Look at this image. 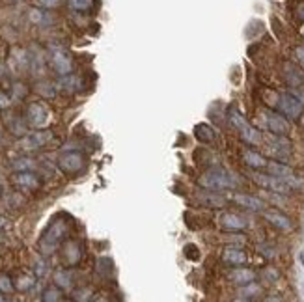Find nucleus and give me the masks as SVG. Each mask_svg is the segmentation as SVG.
Masks as SVG:
<instances>
[{
	"label": "nucleus",
	"instance_id": "f257e3e1",
	"mask_svg": "<svg viewBox=\"0 0 304 302\" xmlns=\"http://www.w3.org/2000/svg\"><path fill=\"white\" fill-rule=\"evenodd\" d=\"M230 119H232L233 127L237 129L239 134H241V138H243L245 142H248V144H252V145H258V144L263 142L261 132L256 131V129H254V127H252V125L243 118V114H241L237 108H230Z\"/></svg>",
	"mask_w": 304,
	"mask_h": 302
},
{
	"label": "nucleus",
	"instance_id": "f03ea898",
	"mask_svg": "<svg viewBox=\"0 0 304 302\" xmlns=\"http://www.w3.org/2000/svg\"><path fill=\"white\" fill-rule=\"evenodd\" d=\"M66 231H67V228L62 220H56V222L51 224V228L45 231V235L41 237V241H40L41 254H45V256L53 254L54 250L60 246L62 239H64V235H66Z\"/></svg>",
	"mask_w": 304,
	"mask_h": 302
},
{
	"label": "nucleus",
	"instance_id": "7ed1b4c3",
	"mask_svg": "<svg viewBox=\"0 0 304 302\" xmlns=\"http://www.w3.org/2000/svg\"><path fill=\"white\" fill-rule=\"evenodd\" d=\"M200 185L207 191H222V189L235 187V179L224 170H211L200 179Z\"/></svg>",
	"mask_w": 304,
	"mask_h": 302
},
{
	"label": "nucleus",
	"instance_id": "20e7f679",
	"mask_svg": "<svg viewBox=\"0 0 304 302\" xmlns=\"http://www.w3.org/2000/svg\"><path fill=\"white\" fill-rule=\"evenodd\" d=\"M252 179L256 181L258 185L265 187V189H269V191L276 192V194H284V192H289L291 187L289 183L282 178H276V176H272V174H258V172H254L252 174Z\"/></svg>",
	"mask_w": 304,
	"mask_h": 302
},
{
	"label": "nucleus",
	"instance_id": "39448f33",
	"mask_svg": "<svg viewBox=\"0 0 304 302\" xmlns=\"http://www.w3.org/2000/svg\"><path fill=\"white\" fill-rule=\"evenodd\" d=\"M84 163H86V159L82 153L79 151H69V153H64L62 157L58 159V168L64 174H77L84 168Z\"/></svg>",
	"mask_w": 304,
	"mask_h": 302
},
{
	"label": "nucleus",
	"instance_id": "423d86ee",
	"mask_svg": "<svg viewBox=\"0 0 304 302\" xmlns=\"http://www.w3.org/2000/svg\"><path fill=\"white\" fill-rule=\"evenodd\" d=\"M278 106H280L282 114H285V116L291 119L300 118V114H302V110H304L302 101L298 97H295L293 93H284V95H280Z\"/></svg>",
	"mask_w": 304,
	"mask_h": 302
},
{
	"label": "nucleus",
	"instance_id": "0eeeda50",
	"mask_svg": "<svg viewBox=\"0 0 304 302\" xmlns=\"http://www.w3.org/2000/svg\"><path fill=\"white\" fill-rule=\"evenodd\" d=\"M27 119L28 123L34 125V127H45L51 119V114L41 103H32L27 110Z\"/></svg>",
	"mask_w": 304,
	"mask_h": 302
},
{
	"label": "nucleus",
	"instance_id": "6e6552de",
	"mask_svg": "<svg viewBox=\"0 0 304 302\" xmlns=\"http://www.w3.org/2000/svg\"><path fill=\"white\" fill-rule=\"evenodd\" d=\"M51 140H53V134L49 131H36L21 140V147L23 149H40V147L49 144Z\"/></svg>",
	"mask_w": 304,
	"mask_h": 302
},
{
	"label": "nucleus",
	"instance_id": "1a4fd4ad",
	"mask_svg": "<svg viewBox=\"0 0 304 302\" xmlns=\"http://www.w3.org/2000/svg\"><path fill=\"white\" fill-rule=\"evenodd\" d=\"M267 127H269V131L272 134H287L289 131V123H287V119L284 116H280L276 112H269L267 114Z\"/></svg>",
	"mask_w": 304,
	"mask_h": 302
},
{
	"label": "nucleus",
	"instance_id": "9d476101",
	"mask_svg": "<svg viewBox=\"0 0 304 302\" xmlns=\"http://www.w3.org/2000/svg\"><path fill=\"white\" fill-rule=\"evenodd\" d=\"M222 261L226 265H232V267H241L248 261V257L241 248H226L224 254H222Z\"/></svg>",
	"mask_w": 304,
	"mask_h": 302
},
{
	"label": "nucleus",
	"instance_id": "9b49d317",
	"mask_svg": "<svg viewBox=\"0 0 304 302\" xmlns=\"http://www.w3.org/2000/svg\"><path fill=\"white\" fill-rule=\"evenodd\" d=\"M233 202L239 204L241 207L245 209H250V211H263L265 209V204L256 196H248V194H233Z\"/></svg>",
	"mask_w": 304,
	"mask_h": 302
},
{
	"label": "nucleus",
	"instance_id": "f8f14e48",
	"mask_svg": "<svg viewBox=\"0 0 304 302\" xmlns=\"http://www.w3.org/2000/svg\"><path fill=\"white\" fill-rule=\"evenodd\" d=\"M218 220L226 230H243V228H246V220L235 215V213H224V215H220Z\"/></svg>",
	"mask_w": 304,
	"mask_h": 302
},
{
	"label": "nucleus",
	"instance_id": "ddd939ff",
	"mask_svg": "<svg viewBox=\"0 0 304 302\" xmlns=\"http://www.w3.org/2000/svg\"><path fill=\"white\" fill-rule=\"evenodd\" d=\"M53 67L60 73V75H69V73H71V69H73L69 56H67L66 53H62V51H54Z\"/></svg>",
	"mask_w": 304,
	"mask_h": 302
},
{
	"label": "nucleus",
	"instance_id": "4468645a",
	"mask_svg": "<svg viewBox=\"0 0 304 302\" xmlns=\"http://www.w3.org/2000/svg\"><path fill=\"white\" fill-rule=\"evenodd\" d=\"M263 213V217L269 220V222L272 224V226H276V228H280V230H289L291 228V220L285 215H282V213H278V211H261Z\"/></svg>",
	"mask_w": 304,
	"mask_h": 302
},
{
	"label": "nucleus",
	"instance_id": "2eb2a0df",
	"mask_svg": "<svg viewBox=\"0 0 304 302\" xmlns=\"http://www.w3.org/2000/svg\"><path fill=\"white\" fill-rule=\"evenodd\" d=\"M15 185H19V187H23V189H38V185H40V181H38V178L34 176L32 172H17L14 178Z\"/></svg>",
	"mask_w": 304,
	"mask_h": 302
},
{
	"label": "nucleus",
	"instance_id": "dca6fc26",
	"mask_svg": "<svg viewBox=\"0 0 304 302\" xmlns=\"http://www.w3.org/2000/svg\"><path fill=\"white\" fill-rule=\"evenodd\" d=\"M254 278H256V274H254V270L250 269H237L233 270L232 274H230V280L235 283H241V285H248L250 282H254Z\"/></svg>",
	"mask_w": 304,
	"mask_h": 302
},
{
	"label": "nucleus",
	"instance_id": "f3484780",
	"mask_svg": "<svg viewBox=\"0 0 304 302\" xmlns=\"http://www.w3.org/2000/svg\"><path fill=\"white\" fill-rule=\"evenodd\" d=\"M245 163L248 166H252V168H267V165H269L261 153L252 151V149L245 151Z\"/></svg>",
	"mask_w": 304,
	"mask_h": 302
},
{
	"label": "nucleus",
	"instance_id": "a211bd4d",
	"mask_svg": "<svg viewBox=\"0 0 304 302\" xmlns=\"http://www.w3.org/2000/svg\"><path fill=\"white\" fill-rule=\"evenodd\" d=\"M267 168H269V172H271L272 176H276V178H282V179H287L293 176V172H291L289 166H284V165H280V163H269L267 165Z\"/></svg>",
	"mask_w": 304,
	"mask_h": 302
},
{
	"label": "nucleus",
	"instance_id": "6ab92c4d",
	"mask_svg": "<svg viewBox=\"0 0 304 302\" xmlns=\"http://www.w3.org/2000/svg\"><path fill=\"white\" fill-rule=\"evenodd\" d=\"M60 88L66 90V92H77L80 88V80L77 77H73L71 73L69 75H62V80H60Z\"/></svg>",
	"mask_w": 304,
	"mask_h": 302
},
{
	"label": "nucleus",
	"instance_id": "aec40b11",
	"mask_svg": "<svg viewBox=\"0 0 304 302\" xmlns=\"http://www.w3.org/2000/svg\"><path fill=\"white\" fill-rule=\"evenodd\" d=\"M194 132H196V138H198L200 142H211L213 138H215V132H213V129L209 127V125H205V123L196 125Z\"/></svg>",
	"mask_w": 304,
	"mask_h": 302
},
{
	"label": "nucleus",
	"instance_id": "412c9836",
	"mask_svg": "<svg viewBox=\"0 0 304 302\" xmlns=\"http://www.w3.org/2000/svg\"><path fill=\"white\" fill-rule=\"evenodd\" d=\"M71 278H73V276H71V272H69V270H58V272L54 274L56 285H60V287H66V289L73 283Z\"/></svg>",
	"mask_w": 304,
	"mask_h": 302
},
{
	"label": "nucleus",
	"instance_id": "4be33fe9",
	"mask_svg": "<svg viewBox=\"0 0 304 302\" xmlns=\"http://www.w3.org/2000/svg\"><path fill=\"white\" fill-rule=\"evenodd\" d=\"M80 246H79V243H69L67 244V250H66V257H67V261L71 263H77L79 261V257H80V254H82V252H80Z\"/></svg>",
	"mask_w": 304,
	"mask_h": 302
},
{
	"label": "nucleus",
	"instance_id": "5701e85b",
	"mask_svg": "<svg viewBox=\"0 0 304 302\" xmlns=\"http://www.w3.org/2000/svg\"><path fill=\"white\" fill-rule=\"evenodd\" d=\"M69 6L77 12H86L93 6V0H69Z\"/></svg>",
	"mask_w": 304,
	"mask_h": 302
},
{
	"label": "nucleus",
	"instance_id": "b1692460",
	"mask_svg": "<svg viewBox=\"0 0 304 302\" xmlns=\"http://www.w3.org/2000/svg\"><path fill=\"white\" fill-rule=\"evenodd\" d=\"M14 168L19 172H28V170H34V163L32 159H17L14 163Z\"/></svg>",
	"mask_w": 304,
	"mask_h": 302
},
{
	"label": "nucleus",
	"instance_id": "393cba45",
	"mask_svg": "<svg viewBox=\"0 0 304 302\" xmlns=\"http://www.w3.org/2000/svg\"><path fill=\"white\" fill-rule=\"evenodd\" d=\"M261 289L258 287V285H254V282L248 283V287H243L241 291H239V295H241V298H252V296H256V293H259Z\"/></svg>",
	"mask_w": 304,
	"mask_h": 302
},
{
	"label": "nucleus",
	"instance_id": "a878e982",
	"mask_svg": "<svg viewBox=\"0 0 304 302\" xmlns=\"http://www.w3.org/2000/svg\"><path fill=\"white\" fill-rule=\"evenodd\" d=\"M41 298L45 302L60 300V298H62V293H60V289H56V287H49V289H45V293H43Z\"/></svg>",
	"mask_w": 304,
	"mask_h": 302
},
{
	"label": "nucleus",
	"instance_id": "bb28decb",
	"mask_svg": "<svg viewBox=\"0 0 304 302\" xmlns=\"http://www.w3.org/2000/svg\"><path fill=\"white\" fill-rule=\"evenodd\" d=\"M30 21L36 23V25H45L47 21H49V17L43 12H40V10H32L30 12Z\"/></svg>",
	"mask_w": 304,
	"mask_h": 302
},
{
	"label": "nucleus",
	"instance_id": "cd10ccee",
	"mask_svg": "<svg viewBox=\"0 0 304 302\" xmlns=\"http://www.w3.org/2000/svg\"><path fill=\"white\" fill-rule=\"evenodd\" d=\"M202 200H204L207 205H211V207H222V205H224V200L220 196H204Z\"/></svg>",
	"mask_w": 304,
	"mask_h": 302
},
{
	"label": "nucleus",
	"instance_id": "c85d7f7f",
	"mask_svg": "<svg viewBox=\"0 0 304 302\" xmlns=\"http://www.w3.org/2000/svg\"><path fill=\"white\" fill-rule=\"evenodd\" d=\"M36 4L40 8H45V10H51V8H56L60 4V0H36Z\"/></svg>",
	"mask_w": 304,
	"mask_h": 302
},
{
	"label": "nucleus",
	"instance_id": "c756f323",
	"mask_svg": "<svg viewBox=\"0 0 304 302\" xmlns=\"http://www.w3.org/2000/svg\"><path fill=\"white\" fill-rule=\"evenodd\" d=\"M12 289H14V285H12V282H10V278H8V276H2V278H0V291L10 293Z\"/></svg>",
	"mask_w": 304,
	"mask_h": 302
},
{
	"label": "nucleus",
	"instance_id": "7c9ffc66",
	"mask_svg": "<svg viewBox=\"0 0 304 302\" xmlns=\"http://www.w3.org/2000/svg\"><path fill=\"white\" fill-rule=\"evenodd\" d=\"M12 132H15V134H23V132H25V123H21V121L12 123Z\"/></svg>",
	"mask_w": 304,
	"mask_h": 302
},
{
	"label": "nucleus",
	"instance_id": "2f4dec72",
	"mask_svg": "<svg viewBox=\"0 0 304 302\" xmlns=\"http://www.w3.org/2000/svg\"><path fill=\"white\" fill-rule=\"evenodd\" d=\"M90 293H92L90 289H86V291H77V293H75V298H77V300H88V298H90Z\"/></svg>",
	"mask_w": 304,
	"mask_h": 302
},
{
	"label": "nucleus",
	"instance_id": "473e14b6",
	"mask_svg": "<svg viewBox=\"0 0 304 302\" xmlns=\"http://www.w3.org/2000/svg\"><path fill=\"white\" fill-rule=\"evenodd\" d=\"M34 283L32 278H21L19 280V289H28Z\"/></svg>",
	"mask_w": 304,
	"mask_h": 302
},
{
	"label": "nucleus",
	"instance_id": "72a5a7b5",
	"mask_svg": "<svg viewBox=\"0 0 304 302\" xmlns=\"http://www.w3.org/2000/svg\"><path fill=\"white\" fill-rule=\"evenodd\" d=\"M10 105V97L4 95V93H0V108H6Z\"/></svg>",
	"mask_w": 304,
	"mask_h": 302
},
{
	"label": "nucleus",
	"instance_id": "f704fd0d",
	"mask_svg": "<svg viewBox=\"0 0 304 302\" xmlns=\"http://www.w3.org/2000/svg\"><path fill=\"white\" fill-rule=\"evenodd\" d=\"M295 54H297L298 62H302V64H304V45L297 47V51H295Z\"/></svg>",
	"mask_w": 304,
	"mask_h": 302
},
{
	"label": "nucleus",
	"instance_id": "c9c22d12",
	"mask_svg": "<svg viewBox=\"0 0 304 302\" xmlns=\"http://www.w3.org/2000/svg\"><path fill=\"white\" fill-rule=\"evenodd\" d=\"M297 15L304 21V4H300V6L297 8Z\"/></svg>",
	"mask_w": 304,
	"mask_h": 302
},
{
	"label": "nucleus",
	"instance_id": "e433bc0d",
	"mask_svg": "<svg viewBox=\"0 0 304 302\" xmlns=\"http://www.w3.org/2000/svg\"><path fill=\"white\" fill-rule=\"evenodd\" d=\"M300 259H302V265H304V254H300Z\"/></svg>",
	"mask_w": 304,
	"mask_h": 302
},
{
	"label": "nucleus",
	"instance_id": "4c0bfd02",
	"mask_svg": "<svg viewBox=\"0 0 304 302\" xmlns=\"http://www.w3.org/2000/svg\"><path fill=\"white\" fill-rule=\"evenodd\" d=\"M302 34H304V28H302Z\"/></svg>",
	"mask_w": 304,
	"mask_h": 302
}]
</instances>
